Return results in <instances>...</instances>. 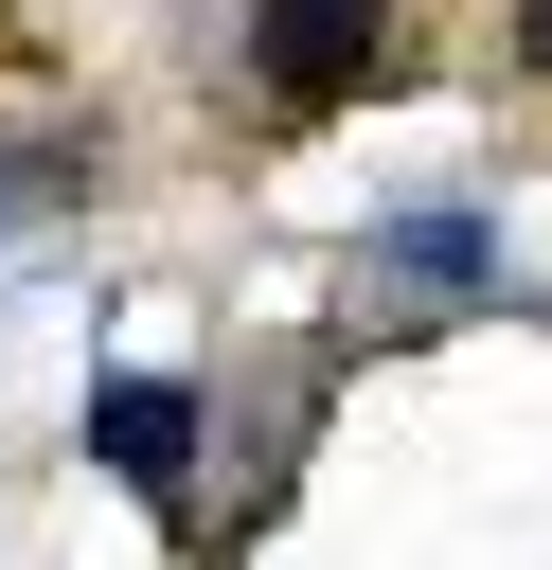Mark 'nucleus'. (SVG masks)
<instances>
[{"mask_svg": "<svg viewBox=\"0 0 552 570\" xmlns=\"http://www.w3.org/2000/svg\"><path fill=\"white\" fill-rule=\"evenodd\" d=\"M374 53H392V18H374V0H267V18H249V71H267V107H285V125L356 107V89H374Z\"/></svg>", "mask_w": 552, "mask_h": 570, "instance_id": "nucleus-1", "label": "nucleus"}, {"mask_svg": "<svg viewBox=\"0 0 552 570\" xmlns=\"http://www.w3.org/2000/svg\"><path fill=\"white\" fill-rule=\"evenodd\" d=\"M89 445H107V481H142V499H178V463H196V392H160V374H125V392H89Z\"/></svg>", "mask_w": 552, "mask_h": 570, "instance_id": "nucleus-2", "label": "nucleus"}, {"mask_svg": "<svg viewBox=\"0 0 552 570\" xmlns=\"http://www.w3.org/2000/svg\"><path fill=\"white\" fill-rule=\"evenodd\" d=\"M374 267H392V285H481V232H463V214H427V232H392Z\"/></svg>", "mask_w": 552, "mask_h": 570, "instance_id": "nucleus-3", "label": "nucleus"}, {"mask_svg": "<svg viewBox=\"0 0 552 570\" xmlns=\"http://www.w3.org/2000/svg\"><path fill=\"white\" fill-rule=\"evenodd\" d=\"M516 71H552V0H516Z\"/></svg>", "mask_w": 552, "mask_h": 570, "instance_id": "nucleus-4", "label": "nucleus"}]
</instances>
